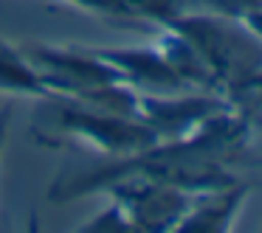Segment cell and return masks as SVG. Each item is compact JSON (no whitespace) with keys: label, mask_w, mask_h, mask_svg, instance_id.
I'll list each match as a JSON object with an SVG mask.
<instances>
[{"label":"cell","mask_w":262,"mask_h":233,"mask_svg":"<svg viewBox=\"0 0 262 233\" xmlns=\"http://www.w3.org/2000/svg\"><path fill=\"white\" fill-rule=\"evenodd\" d=\"M254 141V124L245 107L228 104L220 113L209 115L194 132L175 141H158L155 146L133 158H104L88 169L59 174L51 186V202L99 194L107 183L127 174H144L152 180L169 183L189 194H203L239 183L234 166L245 160Z\"/></svg>","instance_id":"obj_1"},{"label":"cell","mask_w":262,"mask_h":233,"mask_svg":"<svg viewBox=\"0 0 262 233\" xmlns=\"http://www.w3.org/2000/svg\"><path fill=\"white\" fill-rule=\"evenodd\" d=\"M20 48L48 87V98H65L93 110L138 118V90H133L93 48L51 42H20Z\"/></svg>","instance_id":"obj_2"},{"label":"cell","mask_w":262,"mask_h":233,"mask_svg":"<svg viewBox=\"0 0 262 233\" xmlns=\"http://www.w3.org/2000/svg\"><path fill=\"white\" fill-rule=\"evenodd\" d=\"M183 34L211 73L217 96L231 104L243 101L245 85L262 70V40L237 17L217 12H189L169 23Z\"/></svg>","instance_id":"obj_3"},{"label":"cell","mask_w":262,"mask_h":233,"mask_svg":"<svg viewBox=\"0 0 262 233\" xmlns=\"http://www.w3.org/2000/svg\"><path fill=\"white\" fill-rule=\"evenodd\" d=\"M48 113L59 132L85 141L102 158H133L158 143V135L133 115L93 110L65 98H48Z\"/></svg>","instance_id":"obj_4"},{"label":"cell","mask_w":262,"mask_h":233,"mask_svg":"<svg viewBox=\"0 0 262 233\" xmlns=\"http://www.w3.org/2000/svg\"><path fill=\"white\" fill-rule=\"evenodd\" d=\"M102 191L124 208L136 233H175L194 194L144 174H127L107 183Z\"/></svg>","instance_id":"obj_5"},{"label":"cell","mask_w":262,"mask_h":233,"mask_svg":"<svg viewBox=\"0 0 262 233\" xmlns=\"http://www.w3.org/2000/svg\"><path fill=\"white\" fill-rule=\"evenodd\" d=\"M228 98L217 93H138V118L158 135V141H175L194 132L209 115L228 107Z\"/></svg>","instance_id":"obj_6"},{"label":"cell","mask_w":262,"mask_h":233,"mask_svg":"<svg viewBox=\"0 0 262 233\" xmlns=\"http://www.w3.org/2000/svg\"><path fill=\"white\" fill-rule=\"evenodd\" d=\"M104 62L121 73V79L138 93H181L186 90L178 73L169 68L158 45H130V48H93Z\"/></svg>","instance_id":"obj_7"},{"label":"cell","mask_w":262,"mask_h":233,"mask_svg":"<svg viewBox=\"0 0 262 233\" xmlns=\"http://www.w3.org/2000/svg\"><path fill=\"white\" fill-rule=\"evenodd\" d=\"M251 186L248 183H234L226 188L194 194L189 202L183 219L178 222L175 233H228L248 197Z\"/></svg>","instance_id":"obj_8"},{"label":"cell","mask_w":262,"mask_h":233,"mask_svg":"<svg viewBox=\"0 0 262 233\" xmlns=\"http://www.w3.org/2000/svg\"><path fill=\"white\" fill-rule=\"evenodd\" d=\"M0 93L20 98H40V101L48 98V87L42 85L34 65L26 59L23 48L12 45L3 37H0Z\"/></svg>","instance_id":"obj_9"},{"label":"cell","mask_w":262,"mask_h":233,"mask_svg":"<svg viewBox=\"0 0 262 233\" xmlns=\"http://www.w3.org/2000/svg\"><path fill=\"white\" fill-rule=\"evenodd\" d=\"M121 6L130 20H147V23L166 29L178 17L194 12L198 0H121Z\"/></svg>","instance_id":"obj_10"},{"label":"cell","mask_w":262,"mask_h":233,"mask_svg":"<svg viewBox=\"0 0 262 233\" xmlns=\"http://www.w3.org/2000/svg\"><path fill=\"white\" fill-rule=\"evenodd\" d=\"M79 230L82 233H136V227H133L130 216L124 214V208L110 199L107 208L99 211V214L93 216L88 225H82Z\"/></svg>","instance_id":"obj_11"},{"label":"cell","mask_w":262,"mask_h":233,"mask_svg":"<svg viewBox=\"0 0 262 233\" xmlns=\"http://www.w3.org/2000/svg\"><path fill=\"white\" fill-rule=\"evenodd\" d=\"M71 6L82 9L88 14H96V17H104V20H119V23H130L127 17L121 0H65Z\"/></svg>","instance_id":"obj_12"},{"label":"cell","mask_w":262,"mask_h":233,"mask_svg":"<svg viewBox=\"0 0 262 233\" xmlns=\"http://www.w3.org/2000/svg\"><path fill=\"white\" fill-rule=\"evenodd\" d=\"M239 107L245 110H262V70L254 76V79L245 85V93H243V101H239Z\"/></svg>","instance_id":"obj_13"},{"label":"cell","mask_w":262,"mask_h":233,"mask_svg":"<svg viewBox=\"0 0 262 233\" xmlns=\"http://www.w3.org/2000/svg\"><path fill=\"white\" fill-rule=\"evenodd\" d=\"M9 124H12V110L0 107V160H3V149H6L9 141Z\"/></svg>","instance_id":"obj_14"},{"label":"cell","mask_w":262,"mask_h":233,"mask_svg":"<svg viewBox=\"0 0 262 233\" xmlns=\"http://www.w3.org/2000/svg\"><path fill=\"white\" fill-rule=\"evenodd\" d=\"M243 23L248 25V29L262 40V9H254V12H248V14L243 17Z\"/></svg>","instance_id":"obj_15"},{"label":"cell","mask_w":262,"mask_h":233,"mask_svg":"<svg viewBox=\"0 0 262 233\" xmlns=\"http://www.w3.org/2000/svg\"><path fill=\"white\" fill-rule=\"evenodd\" d=\"M254 3H256V6H259V9H262V0H254Z\"/></svg>","instance_id":"obj_16"}]
</instances>
